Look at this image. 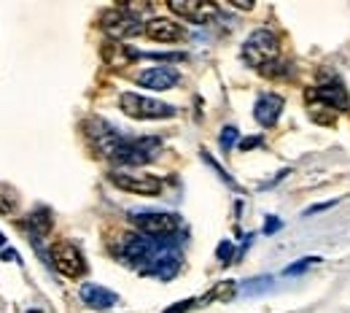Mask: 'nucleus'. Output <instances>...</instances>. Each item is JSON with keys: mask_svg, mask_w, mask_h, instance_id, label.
<instances>
[{"mask_svg": "<svg viewBox=\"0 0 350 313\" xmlns=\"http://www.w3.org/2000/svg\"><path fill=\"white\" fill-rule=\"evenodd\" d=\"M170 246V240H157V238H148V235H122V243H119V257L132 265V268H137L140 273H146V270L151 268V262L165 251Z\"/></svg>", "mask_w": 350, "mask_h": 313, "instance_id": "1", "label": "nucleus"}, {"mask_svg": "<svg viewBox=\"0 0 350 313\" xmlns=\"http://www.w3.org/2000/svg\"><path fill=\"white\" fill-rule=\"evenodd\" d=\"M159 149H162V138H127V135H122V140L111 151V160H116L122 165H146V162L157 160Z\"/></svg>", "mask_w": 350, "mask_h": 313, "instance_id": "2", "label": "nucleus"}, {"mask_svg": "<svg viewBox=\"0 0 350 313\" xmlns=\"http://www.w3.org/2000/svg\"><path fill=\"white\" fill-rule=\"evenodd\" d=\"M119 105L132 119H173L178 114L175 105H170V103H162V100H154V97H143L137 92H124L119 97Z\"/></svg>", "mask_w": 350, "mask_h": 313, "instance_id": "3", "label": "nucleus"}, {"mask_svg": "<svg viewBox=\"0 0 350 313\" xmlns=\"http://www.w3.org/2000/svg\"><path fill=\"white\" fill-rule=\"evenodd\" d=\"M278 51H280L278 38H275L269 30H256V33H251V36L245 38V44H243V57H245V62L254 65V68H267V65L278 57Z\"/></svg>", "mask_w": 350, "mask_h": 313, "instance_id": "4", "label": "nucleus"}, {"mask_svg": "<svg viewBox=\"0 0 350 313\" xmlns=\"http://www.w3.org/2000/svg\"><path fill=\"white\" fill-rule=\"evenodd\" d=\"M100 27H103V33H108L113 41L137 36V33L143 30L140 22H137V16H135L132 11H127V8H122V5L103 11V14H100Z\"/></svg>", "mask_w": 350, "mask_h": 313, "instance_id": "5", "label": "nucleus"}, {"mask_svg": "<svg viewBox=\"0 0 350 313\" xmlns=\"http://www.w3.org/2000/svg\"><path fill=\"white\" fill-rule=\"evenodd\" d=\"M132 224L140 229V235H148V238H170L178 232L180 219L173 214H159V211H140V214H132Z\"/></svg>", "mask_w": 350, "mask_h": 313, "instance_id": "6", "label": "nucleus"}, {"mask_svg": "<svg viewBox=\"0 0 350 313\" xmlns=\"http://www.w3.org/2000/svg\"><path fill=\"white\" fill-rule=\"evenodd\" d=\"M51 262H54V268L59 270L62 275H68V278H79L87 270V262H84L81 251L70 240H57L51 246Z\"/></svg>", "mask_w": 350, "mask_h": 313, "instance_id": "7", "label": "nucleus"}, {"mask_svg": "<svg viewBox=\"0 0 350 313\" xmlns=\"http://www.w3.org/2000/svg\"><path fill=\"white\" fill-rule=\"evenodd\" d=\"M111 181L135 195H159L162 192V181L157 176H146V173H111Z\"/></svg>", "mask_w": 350, "mask_h": 313, "instance_id": "8", "label": "nucleus"}, {"mask_svg": "<svg viewBox=\"0 0 350 313\" xmlns=\"http://www.w3.org/2000/svg\"><path fill=\"white\" fill-rule=\"evenodd\" d=\"M180 82V73L170 65H157V68H146L137 73V84L146 90H170Z\"/></svg>", "mask_w": 350, "mask_h": 313, "instance_id": "9", "label": "nucleus"}, {"mask_svg": "<svg viewBox=\"0 0 350 313\" xmlns=\"http://www.w3.org/2000/svg\"><path fill=\"white\" fill-rule=\"evenodd\" d=\"M167 5H170L173 14L189 19V22H197V25L208 22V19L216 16V11H219L216 3H202V0H170Z\"/></svg>", "mask_w": 350, "mask_h": 313, "instance_id": "10", "label": "nucleus"}, {"mask_svg": "<svg viewBox=\"0 0 350 313\" xmlns=\"http://www.w3.org/2000/svg\"><path fill=\"white\" fill-rule=\"evenodd\" d=\"M307 97L310 100H315V103H323L329 111H337V108H348V90L340 84V82H332V84H323V87H315V90L307 92Z\"/></svg>", "mask_w": 350, "mask_h": 313, "instance_id": "11", "label": "nucleus"}, {"mask_svg": "<svg viewBox=\"0 0 350 313\" xmlns=\"http://www.w3.org/2000/svg\"><path fill=\"white\" fill-rule=\"evenodd\" d=\"M280 111H283V97L280 95H272V92H264V95H259V100L254 105V119L262 127H272L278 122Z\"/></svg>", "mask_w": 350, "mask_h": 313, "instance_id": "12", "label": "nucleus"}, {"mask_svg": "<svg viewBox=\"0 0 350 313\" xmlns=\"http://www.w3.org/2000/svg\"><path fill=\"white\" fill-rule=\"evenodd\" d=\"M146 36L151 38V41H157V44H175V41H180L183 38V27L173 22V19H151L146 27Z\"/></svg>", "mask_w": 350, "mask_h": 313, "instance_id": "13", "label": "nucleus"}, {"mask_svg": "<svg viewBox=\"0 0 350 313\" xmlns=\"http://www.w3.org/2000/svg\"><path fill=\"white\" fill-rule=\"evenodd\" d=\"M178 270H180V254H178L175 243H170V246L151 262V268L146 270L143 275H157V278H162V281H170Z\"/></svg>", "mask_w": 350, "mask_h": 313, "instance_id": "14", "label": "nucleus"}, {"mask_svg": "<svg viewBox=\"0 0 350 313\" xmlns=\"http://www.w3.org/2000/svg\"><path fill=\"white\" fill-rule=\"evenodd\" d=\"M81 300H84V305L94 308V311H108L119 303V295L100 286V284H84L81 286Z\"/></svg>", "mask_w": 350, "mask_h": 313, "instance_id": "15", "label": "nucleus"}, {"mask_svg": "<svg viewBox=\"0 0 350 313\" xmlns=\"http://www.w3.org/2000/svg\"><path fill=\"white\" fill-rule=\"evenodd\" d=\"M100 54H103L105 65H111V68H127V65H132V62L140 57L135 49L119 44V41H108V44H103Z\"/></svg>", "mask_w": 350, "mask_h": 313, "instance_id": "16", "label": "nucleus"}, {"mask_svg": "<svg viewBox=\"0 0 350 313\" xmlns=\"http://www.w3.org/2000/svg\"><path fill=\"white\" fill-rule=\"evenodd\" d=\"M51 211L49 208H38L36 214H30V229L36 232V238H44L51 232Z\"/></svg>", "mask_w": 350, "mask_h": 313, "instance_id": "17", "label": "nucleus"}, {"mask_svg": "<svg viewBox=\"0 0 350 313\" xmlns=\"http://www.w3.org/2000/svg\"><path fill=\"white\" fill-rule=\"evenodd\" d=\"M269 286H272V278H269V275H262V278L248 281V284L243 286V295H259V292L269 289Z\"/></svg>", "mask_w": 350, "mask_h": 313, "instance_id": "18", "label": "nucleus"}, {"mask_svg": "<svg viewBox=\"0 0 350 313\" xmlns=\"http://www.w3.org/2000/svg\"><path fill=\"white\" fill-rule=\"evenodd\" d=\"M219 143H221V151H224V154L232 151V146L237 143V127H224V130H221Z\"/></svg>", "mask_w": 350, "mask_h": 313, "instance_id": "19", "label": "nucleus"}, {"mask_svg": "<svg viewBox=\"0 0 350 313\" xmlns=\"http://www.w3.org/2000/svg\"><path fill=\"white\" fill-rule=\"evenodd\" d=\"M202 160H205V162H208V165H211V168H213V171H216V173H219V176H221V181H226V184H229V186H232V189H237V184H234V181H232V176H229V173H226V171H224V168H221L219 162H216V160H213V157H211V154H208V151H202Z\"/></svg>", "mask_w": 350, "mask_h": 313, "instance_id": "20", "label": "nucleus"}, {"mask_svg": "<svg viewBox=\"0 0 350 313\" xmlns=\"http://www.w3.org/2000/svg\"><path fill=\"white\" fill-rule=\"evenodd\" d=\"M318 260L315 257H305V260H299L297 265H288V268L283 270V275H299V273H305L307 268H312Z\"/></svg>", "mask_w": 350, "mask_h": 313, "instance_id": "21", "label": "nucleus"}, {"mask_svg": "<svg viewBox=\"0 0 350 313\" xmlns=\"http://www.w3.org/2000/svg\"><path fill=\"white\" fill-rule=\"evenodd\" d=\"M232 254H234L232 240H221L219 249H216V257L221 260V265H229V262H232Z\"/></svg>", "mask_w": 350, "mask_h": 313, "instance_id": "22", "label": "nucleus"}, {"mask_svg": "<svg viewBox=\"0 0 350 313\" xmlns=\"http://www.w3.org/2000/svg\"><path fill=\"white\" fill-rule=\"evenodd\" d=\"M191 305H194V300H180V303H175L173 308H167L165 313H186Z\"/></svg>", "mask_w": 350, "mask_h": 313, "instance_id": "23", "label": "nucleus"}, {"mask_svg": "<svg viewBox=\"0 0 350 313\" xmlns=\"http://www.w3.org/2000/svg\"><path fill=\"white\" fill-rule=\"evenodd\" d=\"M280 229V219H275V216H269L267 224H264V235H272V232H278Z\"/></svg>", "mask_w": 350, "mask_h": 313, "instance_id": "24", "label": "nucleus"}, {"mask_svg": "<svg viewBox=\"0 0 350 313\" xmlns=\"http://www.w3.org/2000/svg\"><path fill=\"white\" fill-rule=\"evenodd\" d=\"M262 143V138H245V140H240V149L243 151H251V149H256Z\"/></svg>", "mask_w": 350, "mask_h": 313, "instance_id": "25", "label": "nucleus"}, {"mask_svg": "<svg viewBox=\"0 0 350 313\" xmlns=\"http://www.w3.org/2000/svg\"><path fill=\"white\" fill-rule=\"evenodd\" d=\"M332 205H337V200H332V203H323V205H310L305 211V216H312V214H318V211H326V208H332Z\"/></svg>", "mask_w": 350, "mask_h": 313, "instance_id": "26", "label": "nucleus"}, {"mask_svg": "<svg viewBox=\"0 0 350 313\" xmlns=\"http://www.w3.org/2000/svg\"><path fill=\"white\" fill-rule=\"evenodd\" d=\"M0 260H3V262H8V260H11V262H19V254H16V251H11V249H5V251L0 254Z\"/></svg>", "mask_w": 350, "mask_h": 313, "instance_id": "27", "label": "nucleus"}, {"mask_svg": "<svg viewBox=\"0 0 350 313\" xmlns=\"http://www.w3.org/2000/svg\"><path fill=\"white\" fill-rule=\"evenodd\" d=\"M232 3H234L237 8H245V11H248V8H254V3H251V0H232Z\"/></svg>", "mask_w": 350, "mask_h": 313, "instance_id": "28", "label": "nucleus"}, {"mask_svg": "<svg viewBox=\"0 0 350 313\" xmlns=\"http://www.w3.org/2000/svg\"><path fill=\"white\" fill-rule=\"evenodd\" d=\"M3 243H5V238H3V232H0V246H3Z\"/></svg>", "mask_w": 350, "mask_h": 313, "instance_id": "29", "label": "nucleus"}, {"mask_svg": "<svg viewBox=\"0 0 350 313\" xmlns=\"http://www.w3.org/2000/svg\"><path fill=\"white\" fill-rule=\"evenodd\" d=\"M30 313H41V311H30Z\"/></svg>", "mask_w": 350, "mask_h": 313, "instance_id": "30", "label": "nucleus"}]
</instances>
